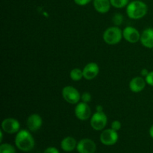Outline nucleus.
Masks as SVG:
<instances>
[{
	"instance_id": "f257e3e1",
	"label": "nucleus",
	"mask_w": 153,
	"mask_h": 153,
	"mask_svg": "<svg viewBox=\"0 0 153 153\" xmlns=\"http://www.w3.org/2000/svg\"><path fill=\"white\" fill-rule=\"evenodd\" d=\"M15 145L22 152H29L34 147L35 141L29 131L22 129L16 133L15 137Z\"/></svg>"
},
{
	"instance_id": "f03ea898",
	"label": "nucleus",
	"mask_w": 153,
	"mask_h": 153,
	"mask_svg": "<svg viewBox=\"0 0 153 153\" xmlns=\"http://www.w3.org/2000/svg\"><path fill=\"white\" fill-rule=\"evenodd\" d=\"M147 11V5L141 0H134L131 1L126 7L127 16L131 19H140L144 17Z\"/></svg>"
},
{
	"instance_id": "7ed1b4c3",
	"label": "nucleus",
	"mask_w": 153,
	"mask_h": 153,
	"mask_svg": "<svg viewBox=\"0 0 153 153\" xmlns=\"http://www.w3.org/2000/svg\"><path fill=\"white\" fill-rule=\"evenodd\" d=\"M103 40L108 45H116L121 41L123 31L118 26H111L103 33Z\"/></svg>"
},
{
	"instance_id": "20e7f679",
	"label": "nucleus",
	"mask_w": 153,
	"mask_h": 153,
	"mask_svg": "<svg viewBox=\"0 0 153 153\" xmlns=\"http://www.w3.org/2000/svg\"><path fill=\"white\" fill-rule=\"evenodd\" d=\"M62 97L69 104L76 105L80 102L81 94L76 88L73 86H65L62 89Z\"/></svg>"
},
{
	"instance_id": "39448f33",
	"label": "nucleus",
	"mask_w": 153,
	"mask_h": 153,
	"mask_svg": "<svg viewBox=\"0 0 153 153\" xmlns=\"http://www.w3.org/2000/svg\"><path fill=\"white\" fill-rule=\"evenodd\" d=\"M91 126L96 131H102L105 128L108 123L107 115L104 112L97 111L91 117Z\"/></svg>"
},
{
	"instance_id": "423d86ee",
	"label": "nucleus",
	"mask_w": 153,
	"mask_h": 153,
	"mask_svg": "<svg viewBox=\"0 0 153 153\" xmlns=\"http://www.w3.org/2000/svg\"><path fill=\"white\" fill-rule=\"evenodd\" d=\"M119 135L117 131L111 128H107L102 131L100 136V142L105 146H112L117 142Z\"/></svg>"
},
{
	"instance_id": "0eeeda50",
	"label": "nucleus",
	"mask_w": 153,
	"mask_h": 153,
	"mask_svg": "<svg viewBox=\"0 0 153 153\" xmlns=\"http://www.w3.org/2000/svg\"><path fill=\"white\" fill-rule=\"evenodd\" d=\"M75 115L79 120H88L91 116V109L88 103L79 102L75 108Z\"/></svg>"
},
{
	"instance_id": "6e6552de",
	"label": "nucleus",
	"mask_w": 153,
	"mask_h": 153,
	"mask_svg": "<svg viewBox=\"0 0 153 153\" xmlns=\"http://www.w3.org/2000/svg\"><path fill=\"white\" fill-rule=\"evenodd\" d=\"M1 129L7 134H15L20 130V123L15 118H5L1 123Z\"/></svg>"
},
{
	"instance_id": "1a4fd4ad",
	"label": "nucleus",
	"mask_w": 153,
	"mask_h": 153,
	"mask_svg": "<svg viewBox=\"0 0 153 153\" xmlns=\"http://www.w3.org/2000/svg\"><path fill=\"white\" fill-rule=\"evenodd\" d=\"M76 150L79 153H95L97 145L91 139L84 138L78 142Z\"/></svg>"
},
{
	"instance_id": "9d476101",
	"label": "nucleus",
	"mask_w": 153,
	"mask_h": 153,
	"mask_svg": "<svg viewBox=\"0 0 153 153\" xmlns=\"http://www.w3.org/2000/svg\"><path fill=\"white\" fill-rule=\"evenodd\" d=\"M123 37L128 43H136L140 41V34L134 27L127 26L123 31Z\"/></svg>"
},
{
	"instance_id": "9b49d317",
	"label": "nucleus",
	"mask_w": 153,
	"mask_h": 153,
	"mask_svg": "<svg viewBox=\"0 0 153 153\" xmlns=\"http://www.w3.org/2000/svg\"><path fill=\"white\" fill-rule=\"evenodd\" d=\"M84 79L86 80H92L98 76L100 73V67L95 62H90L85 65L83 70Z\"/></svg>"
},
{
	"instance_id": "f8f14e48",
	"label": "nucleus",
	"mask_w": 153,
	"mask_h": 153,
	"mask_svg": "<svg viewBox=\"0 0 153 153\" xmlns=\"http://www.w3.org/2000/svg\"><path fill=\"white\" fill-rule=\"evenodd\" d=\"M27 127L30 131H37L43 125V119L38 114H32L27 118Z\"/></svg>"
},
{
	"instance_id": "ddd939ff",
	"label": "nucleus",
	"mask_w": 153,
	"mask_h": 153,
	"mask_svg": "<svg viewBox=\"0 0 153 153\" xmlns=\"http://www.w3.org/2000/svg\"><path fill=\"white\" fill-rule=\"evenodd\" d=\"M140 41L144 47L148 49L153 48V28H147L140 34Z\"/></svg>"
},
{
	"instance_id": "4468645a",
	"label": "nucleus",
	"mask_w": 153,
	"mask_h": 153,
	"mask_svg": "<svg viewBox=\"0 0 153 153\" xmlns=\"http://www.w3.org/2000/svg\"><path fill=\"white\" fill-rule=\"evenodd\" d=\"M146 80L142 76H136L129 82V89L133 93H140L143 91L146 87Z\"/></svg>"
},
{
	"instance_id": "2eb2a0df",
	"label": "nucleus",
	"mask_w": 153,
	"mask_h": 153,
	"mask_svg": "<svg viewBox=\"0 0 153 153\" xmlns=\"http://www.w3.org/2000/svg\"><path fill=\"white\" fill-rule=\"evenodd\" d=\"M93 4L94 9L100 13H108L111 6L110 0H93Z\"/></svg>"
},
{
	"instance_id": "dca6fc26",
	"label": "nucleus",
	"mask_w": 153,
	"mask_h": 153,
	"mask_svg": "<svg viewBox=\"0 0 153 153\" xmlns=\"http://www.w3.org/2000/svg\"><path fill=\"white\" fill-rule=\"evenodd\" d=\"M77 143V141H76L74 137H71V136H68V137H64L61 140V147L64 152H70L74 150L75 149H76Z\"/></svg>"
},
{
	"instance_id": "f3484780",
	"label": "nucleus",
	"mask_w": 153,
	"mask_h": 153,
	"mask_svg": "<svg viewBox=\"0 0 153 153\" xmlns=\"http://www.w3.org/2000/svg\"><path fill=\"white\" fill-rule=\"evenodd\" d=\"M70 77L72 80L75 82L80 81L82 78H84L83 70L79 68L73 69L70 73Z\"/></svg>"
},
{
	"instance_id": "a211bd4d",
	"label": "nucleus",
	"mask_w": 153,
	"mask_h": 153,
	"mask_svg": "<svg viewBox=\"0 0 153 153\" xmlns=\"http://www.w3.org/2000/svg\"><path fill=\"white\" fill-rule=\"evenodd\" d=\"M110 1L111 6L115 8H123L129 3V0H110Z\"/></svg>"
},
{
	"instance_id": "6ab92c4d",
	"label": "nucleus",
	"mask_w": 153,
	"mask_h": 153,
	"mask_svg": "<svg viewBox=\"0 0 153 153\" xmlns=\"http://www.w3.org/2000/svg\"><path fill=\"white\" fill-rule=\"evenodd\" d=\"M0 153H16L14 146L10 143H1L0 146Z\"/></svg>"
},
{
	"instance_id": "aec40b11",
	"label": "nucleus",
	"mask_w": 153,
	"mask_h": 153,
	"mask_svg": "<svg viewBox=\"0 0 153 153\" xmlns=\"http://www.w3.org/2000/svg\"><path fill=\"white\" fill-rule=\"evenodd\" d=\"M112 20H113L115 25H116V26H118V25H121V24L123 23V16L121 13H116L114 15Z\"/></svg>"
},
{
	"instance_id": "412c9836",
	"label": "nucleus",
	"mask_w": 153,
	"mask_h": 153,
	"mask_svg": "<svg viewBox=\"0 0 153 153\" xmlns=\"http://www.w3.org/2000/svg\"><path fill=\"white\" fill-rule=\"evenodd\" d=\"M91 99H92V97H91V94L89 92H84L83 94H81V100H82V102L88 103L91 101Z\"/></svg>"
},
{
	"instance_id": "4be33fe9",
	"label": "nucleus",
	"mask_w": 153,
	"mask_h": 153,
	"mask_svg": "<svg viewBox=\"0 0 153 153\" xmlns=\"http://www.w3.org/2000/svg\"><path fill=\"white\" fill-rule=\"evenodd\" d=\"M121 126H122V124L120 122L119 120H114L111 123V128L112 129H114V131H118L119 130H120Z\"/></svg>"
},
{
	"instance_id": "5701e85b",
	"label": "nucleus",
	"mask_w": 153,
	"mask_h": 153,
	"mask_svg": "<svg viewBox=\"0 0 153 153\" xmlns=\"http://www.w3.org/2000/svg\"><path fill=\"white\" fill-rule=\"evenodd\" d=\"M145 80H146V84L153 87V71L149 72L147 76L145 78Z\"/></svg>"
},
{
	"instance_id": "b1692460",
	"label": "nucleus",
	"mask_w": 153,
	"mask_h": 153,
	"mask_svg": "<svg viewBox=\"0 0 153 153\" xmlns=\"http://www.w3.org/2000/svg\"><path fill=\"white\" fill-rule=\"evenodd\" d=\"M92 0H74V2L79 6H85L89 4Z\"/></svg>"
},
{
	"instance_id": "393cba45",
	"label": "nucleus",
	"mask_w": 153,
	"mask_h": 153,
	"mask_svg": "<svg viewBox=\"0 0 153 153\" xmlns=\"http://www.w3.org/2000/svg\"><path fill=\"white\" fill-rule=\"evenodd\" d=\"M43 153H60V152L57 148L54 147V146H49L45 149Z\"/></svg>"
},
{
	"instance_id": "a878e982",
	"label": "nucleus",
	"mask_w": 153,
	"mask_h": 153,
	"mask_svg": "<svg viewBox=\"0 0 153 153\" xmlns=\"http://www.w3.org/2000/svg\"><path fill=\"white\" fill-rule=\"evenodd\" d=\"M149 72L148 71L147 69H143V70L140 71V76H142V77H144L146 78V76H147V75L149 74Z\"/></svg>"
},
{
	"instance_id": "bb28decb",
	"label": "nucleus",
	"mask_w": 153,
	"mask_h": 153,
	"mask_svg": "<svg viewBox=\"0 0 153 153\" xmlns=\"http://www.w3.org/2000/svg\"><path fill=\"white\" fill-rule=\"evenodd\" d=\"M96 110H97V111H98V112H102L103 111L102 106L99 105L97 106V108H96Z\"/></svg>"
},
{
	"instance_id": "cd10ccee",
	"label": "nucleus",
	"mask_w": 153,
	"mask_h": 153,
	"mask_svg": "<svg viewBox=\"0 0 153 153\" xmlns=\"http://www.w3.org/2000/svg\"><path fill=\"white\" fill-rule=\"evenodd\" d=\"M149 135H150L152 138H153V125L149 128Z\"/></svg>"
},
{
	"instance_id": "c85d7f7f",
	"label": "nucleus",
	"mask_w": 153,
	"mask_h": 153,
	"mask_svg": "<svg viewBox=\"0 0 153 153\" xmlns=\"http://www.w3.org/2000/svg\"><path fill=\"white\" fill-rule=\"evenodd\" d=\"M0 134H1V139H0V141H2V140H3V132H2V131H0Z\"/></svg>"
},
{
	"instance_id": "c756f323",
	"label": "nucleus",
	"mask_w": 153,
	"mask_h": 153,
	"mask_svg": "<svg viewBox=\"0 0 153 153\" xmlns=\"http://www.w3.org/2000/svg\"><path fill=\"white\" fill-rule=\"evenodd\" d=\"M152 50H153V48H152Z\"/></svg>"
}]
</instances>
